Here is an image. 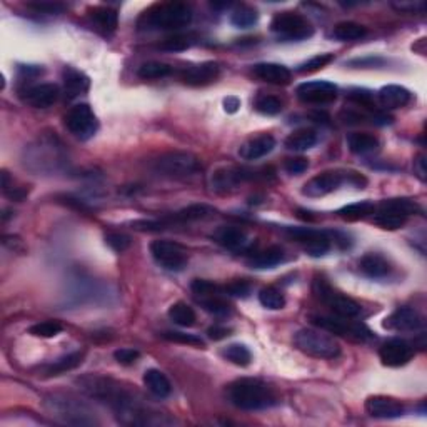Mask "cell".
Returning a JSON list of instances; mask_svg holds the SVG:
<instances>
[{
    "mask_svg": "<svg viewBox=\"0 0 427 427\" xmlns=\"http://www.w3.org/2000/svg\"><path fill=\"white\" fill-rule=\"evenodd\" d=\"M79 386L92 399L111 407L124 424H154L157 412H152L139 392L124 387L121 382L101 376H85L79 379Z\"/></svg>",
    "mask_w": 427,
    "mask_h": 427,
    "instance_id": "1",
    "label": "cell"
},
{
    "mask_svg": "<svg viewBox=\"0 0 427 427\" xmlns=\"http://www.w3.org/2000/svg\"><path fill=\"white\" fill-rule=\"evenodd\" d=\"M192 22V9L184 2H160L142 12L137 28L150 30H179Z\"/></svg>",
    "mask_w": 427,
    "mask_h": 427,
    "instance_id": "2",
    "label": "cell"
},
{
    "mask_svg": "<svg viewBox=\"0 0 427 427\" xmlns=\"http://www.w3.org/2000/svg\"><path fill=\"white\" fill-rule=\"evenodd\" d=\"M227 399L242 411H260L272 407L277 402L276 392L260 379L242 377L231 382L226 389Z\"/></svg>",
    "mask_w": 427,
    "mask_h": 427,
    "instance_id": "3",
    "label": "cell"
},
{
    "mask_svg": "<svg viewBox=\"0 0 427 427\" xmlns=\"http://www.w3.org/2000/svg\"><path fill=\"white\" fill-rule=\"evenodd\" d=\"M294 344L301 353L317 359H336L340 354L338 340L322 329H301L294 336Z\"/></svg>",
    "mask_w": 427,
    "mask_h": 427,
    "instance_id": "4",
    "label": "cell"
},
{
    "mask_svg": "<svg viewBox=\"0 0 427 427\" xmlns=\"http://www.w3.org/2000/svg\"><path fill=\"white\" fill-rule=\"evenodd\" d=\"M152 170L162 177L170 179H184L191 177L201 170V160L191 152H167V154L159 155L152 162Z\"/></svg>",
    "mask_w": 427,
    "mask_h": 427,
    "instance_id": "5",
    "label": "cell"
},
{
    "mask_svg": "<svg viewBox=\"0 0 427 427\" xmlns=\"http://www.w3.org/2000/svg\"><path fill=\"white\" fill-rule=\"evenodd\" d=\"M269 175H274L272 169H245V167H222L217 169L211 175V187L212 191L226 194L235 191L240 184L250 182V180L267 179Z\"/></svg>",
    "mask_w": 427,
    "mask_h": 427,
    "instance_id": "6",
    "label": "cell"
},
{
    "mask_svg": "<svg viewBox=\"0 0 427 427\" xmlns=\"http://www.w3.org/2000/svg\"><path fill=\"white\" fill-rule=\"evenodd\" d=\"M312 292H314V296L319 299L322 304H326L336 316L354 319V317H357L360 312H362L360 304L355 302L354 299L344 296L343 292L336 291V289L322 277L316 279L314 284H312Z\"/></svg>",
    "mask_w": 427,
    "mask_h": 427,
    "instance_id": "7",
    "label": "cell"
},
{
    "mask_svg": "<svg viewBox=\"0 0 427 427\" xmlns=\"http://www.w3.org/2000/svg\"><path fill=\"white\" fill-rule=\"evenodd\" d=\"M312 324L319 327L322 331L331 332V334L340 336V338L357 340V343H365L376 338L371 329L362 322L349 321L348 317H331V316H311Z\"/></svg>",
    "mask_w": 427,
    "mask_h": 427,
    "instance_id": "8",
    "label": "cell"
},
{
    "mask_svg": "<svg viewBox=\"0 0 427 427\" xmlns=\"http://www.w3.org/2000/svg\"><path fill=\"white\" fill-rule=\"evenodd\" d=\"M191 291L196 296L197 302L206 309L209 314L217 317H227L232 314L231 304L226 299L224 287L219 284H214L211 281H204V279H196L191 284Z\"/></svg>",
    "mask_w": 427,
    "mask_h": 427,
    "instance_id": "9",
    "label": "cell"
},
{
    "mask_svg": "<svg viewBox=\"0 0 427 427\" xmlns=\"http://www.w3.org/2000/svg\"><path fill=\"white\" fill-rule=\"evenodd\" d=\"M270 30L284 40H304L314 34L309 18L296 12H279L270 22Z\"/></svg>",
    "mask_w": 427,
    "mask_h": 427,
    "instance_id": "10",
    "label": "cell"
},
{
    "mask_svg": "<svg viewBox=\"0 0 427 427\" xmlns=\"http://www.w3.org/2000/svg\"><path fill=\"white\" fill-rule=\"evenodd\" d=\"M64 124L67 131L79 140H89L97 134L99 121L89 104L74 106L64 117Z\"/></svg>",
    "mask_w": 427,
    "mask_h": 427,
    "instance_id": "11",
    "label": "cell"
},
{
    "mask_svg": "<svg viewBox=\"0 0 427 427\" xmlns=\"http://www.w3.org/2000/svg\"><path fill=\"white\" fill-rule=\"evenodd\" d=\"M47 409L52 412V416L60 417L64 422L69 424H94L96 419L90 417V411L79 401L70 399L65 396H52L45 402Z\"/></svg>",
    "mask_w": 427,
    "mask_h": 427,
    "instance_id": "12",
    "label": "cell"
},
{
    "mask_svg": "<svg viewBox=\"0 0 427 427\" xmlns=\"http://www.w3.org/2000/svg\"><path fill=\"white\" fill-rule=\"evenodd\" d=\"M152 259L157 262L160 267L170 272H180L186 269L189 262L187 253L182 245L175 244L170 240H154L150 244Z\"/></svg>",
    "mask_w": 427,
    "mask_h": 427,
    "instance_id": "13",
    "label": "cell"
},
{
    "mask_svg": "<svg viewBox=\"0 0 427 427\" xmlns=\"http://www.w3.org/2000/svg\"><path fill=\"white\" fill-rule=\"evenodd\" d=\"M289 235L294 237L299 244H302L304 250L312 257H321L331 250V237L326 232L309 229V227H289Z\"/></svg>",
    "mask_w": 427,
    "mask_h": 427,
    "instance_id": "14",
    "label": "cell"
},
{
    "mask_svg": "<svg viewBox=\"0 0 427 427\" xmlns=\"http://www.w3.org/2000/svg\"><path fill=\"white\" fill-rule=\"evenodd\" d=\"M348 180V172L340 170H326L311 180H307L302 187V194L307 197H324L327 194L338 191L340 184Z\"/></svg>",
    "mask_w": 427,
    "mask_h": 427,
    "instance_id": "15",
    "label": "cell"
},
{
    "mask_svg": "<svg viewBox=\"0 0 427 427\" xmlns=\"http://www.w3.org/2000/svg\"><path fill=\"white\" fill-rule=\"evenodd\" d=\"M296 92L304 104H329L338 97V85L327 80H312L299 85Z\"/></svg>",
    "mask_w": 427,
    "mask_h": 427,
    "instance_id": "16",
    "label": "cell"
},
{
    "mask_svg": "<svg viewBox=\"0 0 427 427\" xmlns=\"http://www.w3.org/2000/svg\"><path fill=\"white\" fill-rule=\"evenodd\" d=\"M414 355V348L401 338H392L386 340L379 349L381 362L387 367H401L406 365Z\"/></svg>",
    "mask_w": 427,
    "mask_h": 427,
    "instance_id": "17",
    "label": "cell"
},
{
    "mask_svg": "<svg viewBox=\"0 0 427 427\" xmlns=\"http://www.w3.org/2000/svg\"><path fill=\"white\" fill-rule=\"evenodd\" d=\"M365 411L376 419H396L406 414V406L394 397L371 396L365 401Z\"/></svg>",
    "mask_w": 427,
    "mask_h": 427,
    "instance_id": "18",
    "label": "cell"
},
{
    "mask_svg": "<svg viewBox=\"0 0 427 427\" xmlns=\"http://www.w3.org/2000/svg\"><path fill=\"white\" fill-rule=\"evenodd\" d=\"M424 324V319L419 312L411 309V307H399L392 312L391 316L384 321V327L389 331L397 332H411L421 329Z\"/></svg>",
    "mask_w": 427,
    "mask_h": 427,
    "instance_id": "19",
    "label": "cell"
},
{
    "mask_svg": "<svg viewBox=\"0 0 427 427\" xmlns=\"http://www.w3.org/2000/svg\"><path fill=\"white\" fill-rule=\"evenodd\" d=\"M216 216V209L207 206V204H192V206H187L180 211L174 212L172 216L165 217V219L159 221L162 229L170 226V224H184V222H196V221H206L211 219V217Z\"/></svg>",
    "mask_w": 427,
    "mask_h": 427,
    "instance_id": "20",
    "label": "cell"
},
{
    "mask_svg": "<svg viewBox=\"0 0 427 427\" xmlns=\"http://www.w3.org/2000/svg\"><path fill=\"white\" fill-rule=\"evenodd\" d=\"M221 75V65L217 62H202L199 65H194V67H189L180 75V80L187 85H194V87H199V85H209L212 82H216Z\"/></svg>",
    "mask_w": 427,
    "mask_h": 427,
    "instance_id": "21",
    "label": "cell"
},
{
    "mask_svg": "<svg viewBox=\"0 0 427 427\" xmlns=\"http://www.w3.org/2000/svg\"><path fill=\"white\" fill-rule=\"evenodd\" d=\"M60 96V89L55 84H39L23 92V102L35 109H47L55 104Z\"/></svg>",
    "mask_w": 427,
    "mask_h": 427,
    "instance_id": "22",
    "label": "cell"
},
{
    "mask_svg": "<svg viewBox=\"0 0 427 427\" xmlns=\"http://www.w3.org/2000/svg\"><path fill=\"white\" fill-rule=\"evenodd\" d=\"M274 147H276V139L269 134H262L242 144L239 155L244 160H259L270 154L274 150Z\"/></svg>",
    "mask_w": 427,
    "mask_h": 427,
    "instance_id": "23",
    "label": "cell"
},
{
    "mask_svg": "<svg viewBox=\"0 0 427 427\" xmlns=\"http://www.w3.org/2000/svg\"><path fill=\"white\" fill-rule=\"evenodd\" d=\"M254 75L267 84L274 85H287L292 80V74L286 65L264 62L254 65Z\"/></svg>",
    "mask_w": 427,
    "mask_h": 427,
    "instance_id": "24",
    "label": "cell"
},
{
    "mask_svg": "<svg viewBox=\"0 0 427 427\" xmlns=\"http://www.w3.org/2000/svg\"><path fill=\"white\" fill-rule=\"evenodd\" d=\"M212 239L219 245H222V248L229 250L242 249L248 244V234H245V231L235 226H221L219 229L214 231Z\"/></svg>",
    "mask_w": 427,
    "mask_h": 427,
    "instance_id": "25",
    "label": "cell"
},
{
    "mask_svg": "<svg viewBox=\"0 0 427 427\" xmlns=\"http://www.w3.org/2000/svg\"><path fill=\"white\" fill-rule=\"evenodd\" d=\"M89 17H90V21L96 23V27L99 28V30L106 35L113 34L118 26L117 11H113V9L106 7V6L90 7Z\"/></svg>",
    "mask_w": 427,
    "mask_h": 427,
    "instance_id": "26",
    "label": "cell"
},
{
    "mask_svg": "<svg viewBox=\"0 0 427 427\" xmlns=\"http://www.w3.org/2000/svg\"><path fill=\"white\" fill-rule=\"evenodd\" d=\"M379 102L386 109H401L411 102V92L402 85H386L379 90Z\"/></svg>",
    "mask_w": 427,
    "mask_h": 427,
    "instance_id": "27",
    "label": "cell"
},
{
    "mask_svg": "<svg viewBox=\"0 0 427 427\" xmlns=\"http://www.w3.org/2000/svg\"><path fill=\"white\" fill-rule=\"evenodd\" d=\"M376 212L391 214V216L407 219V217L419 212V206H417V202L411 201V199H386V201H382L379 206H376Z\"/></svg>",
    "mask_w": 427,
    "mask_h": 427,
    "instance_id": "28",
    "label": "cell"
},
{
    "mask_svg": "<svg viewBox=\"0 0 427 427\" xmlns=\"http://www.w3.org/2000/svg\"><path fill=\"white\" fill-rule=\"evenodd\" d=\"M359 267L362 270L364 276L371 277V279H382L389 276L391 272V264L387 262V259L381 254H365L362 259H360Z\"/></svg>",
    "mask_w": 427,
    "mask_h": 427,
    "instance_id": "29",
    "label": "cell"
},
{
    "mask_svg": "<svg viewBox=\"0 0 427 427\" xmlns=\"http://www.w3.org/2000/svg\"><path fill=\"white\" fill-rule=\"evenodd\" d=\"M144 384L149 389L150 394H154L159 399H165L172 392V386L170 381L164 372H160L159 369H149L144 372Z\"/></svg>",
    "mask_w": 427,
    "mask_h": 427,
    "instance_id": "30",
    "label": "cell"
},
{
    "mask_svg": "<svg viewBox=\"0 0 427 427\" xmlns=\"http://www.w3.org/2000/svg\"><path fill=\"white\" fill-rule=\"evenodd\" d=\"M348 147L353 154L364 155L379 149V139L367 132H353L348 135Z\"/></svg>",
    "mask_w": 427,
    "mask_h": 427,
    "instance_id": "31",
    "label": "cell"
},
{
    "mask_svg": "<svg viewBox=\"0 0 427 427\" xmlns=\"http://www.w3.org/2000/svg\"><path fill=\"white\" fill-rule=\"evenodd\" d=\"M284 260V249L279 245H270V248L260 250L249 260V265L254 269H270L276 267Z\"/></svg>",
    "mask_w": 427,
    "mask_h": 427,
    "instance_id": "32",
    "label": "cell"
},
{
    "mask_svg": "<svg viewBox=\"0 0 427 427\" xmlns=\"http://www.w3.org/2000/svg\"><path fill=\"white\" fill-rule=\"evenodd\" d=\"M317 142V134L312 129H299L294 131L291 135L287 137L284 145L287 147L289 150L294 152H304L309 150L311 147H314Z\"/></svg>",
    "mask_w": 427,
    "mask_h": 427,
    "instance_id": "33",
    "label": "cell"
},
{
    "mask_svg": "<svg viewBox=\"0 0 427 427\" xmlns=\"http://www.w3.org/2000/svg\"><path fill=\"white\" fill-rule=\"evenodd\" d=\"M84 357H85L84 353H72V354L64 355V357L57 359L52 364L47 365L45 374L49 377H52V376H60V374H64L67 371H72V369L79 367V365L82 364Z\"/></svg>",
    "mask_w": 427,
    "mask_h": 427,
    "instance_id": "34",
    "label": "cell"
},
{
    "mask_svg": "<svg viewBox=\"0 0 427 427\" xmlns=\"http://www.w3.org/2000/svg\"><path fill=\"white\" fill-rule=\"evenodd\" d=\"M376 212V206L374 202L364 201V202H355V204H349V206H344L343 209H339V217L344 221L349 222H355L360 219H365V217L372 216Z\"/></svg>",
    "mask_w": 427,
    "mask_h": 427,
    "instance_id": "35",
    "label": "cell"
},
{
    "mask_svg": "<svg viewBox=\"0 0 427 427\" xmlns=\"http://www.w3.org/2000/svg\"><path fill=\"white\" fill-rule=\"evenodd\" d=\"M64 84L65 92L69 94V97L79 96V94H82L89 89V79L82 72H79V70L72 67H67L64 70Z\"/></svg>",
    "mask_w": 427,
    "mask_h": 427,
    "instance_id": "36",
    "label": "cell"
},
{
    "mask_svg": "<svg viewBox=\"0 0 427 427\" xmlns=\"http://www.w3.org/2000/svg\"><path fill=\"white\" fill-rule=\"evenodd\" d=\"M169 317L170 321H174V324H177L180 327H192L197 321L196 312H194L192 307L186 302L172 304L169 309Z\"/></svg>",
    "mask_w": 427,
    "mask_h": 427,
    "instance_id": "37",
    "label": "cell"
},
{
    "mask_svg": "<svg viewBox=\"0 0 427 427\" xmlns=\"http://www.w3.org/2000/svg\"><path fill=\"white\" fill-rule=\"evenodd\" d=\"M332 35H334L338 40H344V42L359 40L367 35V28L360 26L357 22H339L338 26L334 27Z\"/></svg>",
    "mask_w": 427,
    "mask_h": 427,
    "instance_id": "38",
    "label": "cell"
},
{
    "mask_svg": "<svg viewBox=\"0 0 427 427\" xmlns=\"http://www.w3.org/2000/svg\"><path fill=\"white\" fill-rule=\"evenodd\" d=\"M174 67L172 65L160 62V60H149V62H144L137 70V75L144 80H154V79H164L167 75L172 74Z\"/></svg>",
    "mask_w": 427,
    "mask_h": 427,
    "instance_id": "39",
    "label": "cell"
},
{
    "mask_svg": "<svg viewBox=\"0 0 427 427\" xmlns=\"http://www.w3.org/2000/svg\"><path fill=\"white\" fill-rule=\"evenodd\" d=\"M222 357L229 362L239 365V367H248L253 362V354L245 348L244 344H231L227 348L222 349Z\"/></svg>",
    "mask_w": 427,
    "mask_h": 427,
    "instance_id": "40",
    "label": "cell"
},
{
    "mask_svg": "<svg viewBox=\"0 0 427 427\" xmlns=\"http://www.w3.org/2000/svg\"><path fill=\"white\" fill-rule=\"evenodd\" d=\"M259 21V13L255 9L249 7V6H240L237 7L231 16V22L232 26L239 27V28H249L257 23Z\"/></svg>",
    "mask_w": 427,
    "mask_h": 427,
    "instance_id": "41",
    "label": "cell"
},
{
    "mask_svg": "<svg viewBox=\"0 0 427 427\" xmlns=\"http://www.w3.org/2000/svg\"><path fill=\"white\" fill-rule=\"evenodd\" d=\"M259 302L262 304L265 309L279 311L286 306V297L284 294L276 287H264L259 292Z\"/></svg>",
    "mask_w": 427,
    "mask_h": 427,
    "instance_id": "42",
    "label": "cell"
},
{
    "mask_svg": "<svg viewBox=\"0 0 427 427\" xmlns=\"http://www.w3.org/2000/svg\"><path fill=\"white\" fill-rule=\"evenodd\" d=\"M164 339L170 340V343L175 344H186V345H192V348H206V343L199 338L196 334H186V332H177V331H165L162 334Z\"/></svg>",
    "mask_w": 427,
    "mask_h": 427,
    "instance_id": "43",
    "label": "cell"
},
{
    "mask_svg": "<svg viewBox=\"0 0 427 427\" xmlns=\"http://www.w3.org/2000/svg\"><path fill=\"white\" fill-rule=\"evenodd\" d=\"M255 109L264 116H277V113L282 112L284 104L276 96H260L255 101Z\"/></svg>",
    "mask_w": 427,
    "mask_h": 427,
    "instance_id": "44",
    "label": "cell"
},
{
    "mask_svg": "<svg viewBox=\"0 0 427 427\" xmlns=\"http://www.w3.org/2000/svg\"><path fill=\"white\" fill-rule=\"evenodd\" d=\"M62 324L57 321H44V322H39V324H34L28 329V332H30L32 336H35V338H44V339H49V338H55L57 334H60L62 332Z\"/></svg>",
    "mask_w": 427,
    "mask_h": 427,
    "instance_id": "45",
    "label": "cell"
},
{
    "mask_svg": "<svg viewBox=\"0 0 427 427\" xmlns=\"http://www.w3.org/2000/svg\"><path fill=\"white\" fill-rule=\"evenodd\" d=\"M194 44V39L191 35H174L165 39L162 44L159 47L162 50H169V52H179V50H186Z\"/></svg>",
    "mask_w": 427,
    "mask_h": 427,
    "instance_id": "46",
    "label": "cell"
},
{
    "mask_svg": "<svg viewBox=\"0 0 427 427\" xmlns=\"http://www.w3.org/2000/svg\"><path fill=\"white\" fill-rule=\"evenodd\" d=\"M332 60H334V55H332V54L316 55V57H312V59L307 60V62L299 65V72H302V74L314 72V70H319L322 67H326V65L331 64Z\"/></svg>",
    "mask_w": 427,
    "mask_h": 427,
    "instance_id": "47",
    "label": "cell"
},
{
    "mask_svg": "<svg viewBox=\"0 0 427 427\" xmlns=\"http://www.w3.org/2000/svg\"><path fill=\"white\" fill-rule=\"evenodd\" d=\"M106 242L107 245L112 250H116V253H124L131 248L132 240L129 235L122 234V232H111V234L106 235Z\"/></svg>",
    "mask_w": 427,
    "mask_h": 427,
    "instance_id": "48",
    "label": "cell"
},
{
    "mask_svg": "<svg viewBox=\"0 0 427 427\" xmlns=\"http://www.w3.org/2000/svg\"><path fill=\"white\" fill-rule=\"evenodd\" d=\"M348 99L359 107H372V92L367 89H350Z\"/></svg>",
    "mask_w": 427,
    "mask_h": 427,
    "instance_id": "49",
    "label": "cell"
},
{
    "mask_svg": "<svg viewBox=\"0 0 427 427\" xmlns=\"http://www.w3.org/2000/svg\"><path fill=\"white\" fill-rule=\"evenodd\" d=\"M224 291L227 296L245 299V297H249V294H250V284L248 281H234V282L227 284V286L224 287Z\"/></svg>",
    "mask_w": 427,
    "mask_h": 427,
    "instance_id": "50",
    "label": "cell"
},
{
    "mask_svg": "<svg viewBox=\"0 0 427 427\" xmlns=\"http://www.w3.org/2000/svg\"><path fill=\"white\" fill-rule=\"evenodd\" d=\"M27 7L40 13H60L65 9L59 2H28Z\"/></svg>",
    "mask_w": 427,
    "mask_h": 427,
    "instance_id": "51",
    "label": "cell"
},
{
    "mask_svg": "<svg viewBox=\"0 0 427 427\" xmlns=\"http://www.w3.org/2000/svg\"><path fill=\"white\" fill-rule=\"evenodd\" d=\"M113 357H116V360L118 364L122 365H132L134 362H137L140 357V353L139 350L135 349H118L113 353Z\"/></svg>",
    "mask_w": 427,
    "mask_h": 427,
    "instance_id": "52",
    "label": "cell"
},
{
    "mask_svg": "<svg viewBox=\"0 0 427 427\" xmlns=\"http://www.w3.org/2000/svg\"><path fill=\"white\" fill-rule=\"evenodd\" d=\"M284 167H286L289 174L299 175V174L306 172L307 167H309V160H307L306 157H292V159L286 160Z\"/></svg>",
    "mask_w": 427,
    "mask_h": 427,
    "instance_id": "53",
    "label": "cell"
},
{
    "mask_svg": "<svg viewBox=\"0 0 427 427\" xmlns=\"http://www.w3.org/2000/svg\"><path fill=\"white\" fill-rule=\"evenodd\" d=\"M229 332H231V329H227V327H224V326H212V327H209L207 336H209V339H212V340H221V339H226L227 336H229Z\"/></svg>",
    "mask_w": 427,
    "mask_h": 427,
    "instance_id": "54",
    "label": "cell"
},
{
    "mask_svg": "<svg viewBox=\"0 0 427 427\" xmlns=\"http://www.w3.org/2000/svg\"><path fill=\"white\" fill-rule=\"evenodd\" d=\"M414 170L419 175L421 180H426V157L424 155H417L414 160Z\"/></svg>",
    "mask_w": 427,
    "mask_h": 427,
    "instance_id": "55",
    "label": "cell"
},
{
    "mask_svg": "<svg viewBox=\"0 0 427 427\" xmlns=\"http://www.w3.org/2000/svg\"><path fill=\"white\" fill-rule=\"evenodd\" d=\"M239 107H240V101L237 97H226L224 99V109H226V112H229V113H235L237 111H239Z\"/></svg>",
    "mask_w": 427,
    "mask_h": 427,
    "instance_id": "56",
    "label": "cell"
}]
</instances>
